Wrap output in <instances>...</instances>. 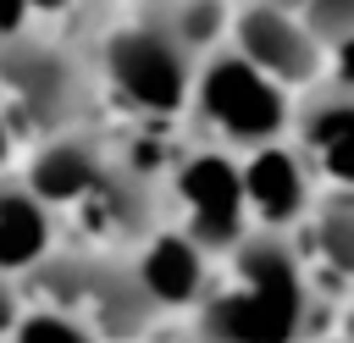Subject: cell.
<instances>
[{
  "label": "cell",
  "mask_w": 354,
  "mask_h": 343,
  "mask_svg": "<svg viewBox=\"0 0 354 343\" xmlns=\"http://www.w3.org/2000/svg\"><path fill=\"white\" fill-rule=\"evenodd\" d=\"M55 6H66V0H0V39H17L33 11H55Z\"/></svg>",
  "instance_id": "18"
},
{
  "label": "cell",
  "mask_w": 354,
  "mask_h": 343,
  "mask_svg": "<svg viewBox=\"0 0 354 343\" xmlns=\"http://www.w3.org/2000/svg\"><path fill=\"white\" fill-rule=\"evenodd\" d=\"M337 343H354V304H348V315H343V337Z\"/></svg>",
  "instance_id": "22"
},
{
  "label": "cell",
  "mask_w": 354,
  "mask_h": 343,
  "mask_svg": "<svg viewBox=\"0 0 354 343\" xmlns=\"http://www.w3.org/2000/svg\"><path fill=\"white\" fill-rule=\"evenodd\" d=\"M238 177H243L249 227H266V232H299V221L310 216V205L321 194L315 172L304 166V155L288 138H271V144L243 149Z\"/></svg>",
  "instance_id": "6"
},
{
  "label": "cell",
  "mask_w": 354,
  "mask_h": 343,
  "mask_svg": "<svg viewBox=\"0 0 354 343\" xmlns=\"http://www.w3.org/2000/svg\"><path fill=\"white\" fill-rule=\"evenodd\" d=\"M6 155H11V122L0 116V166H6Z\"/></svg>",
  "instance_id": "21"
},
{
  "label": "cell",
  "mask_w": 354,
  "mask_h": 343,
  "mask_svg": "<svg viewBox=\"0 0 354 343\" xmlns=\"http://www.w3.org/2000/svg\"><path fill=\"white\" fill-rule=\"evenodd\" d=\"M194 66H199V55L166 28L160 11L127 22L105 39V72H111L116 94L144 116H177L188 105Z\"/></svg>",
  "instance_id": "3"
},
{
  "label": "cell",
  "mask_w": 354,
  "mask_h": 343,
  "mask_svg": "<svg viewBox=\"0 0 354 343\" xmlns=\"http://www.w3.org/2000/svg\"><path fill=\"white\" fill-rule=\"evenodd\" d=\"M232 288L199 299L194 343H310L326 288L315 282L293 232L249 227L232 249Z\"/></svg>",
  "instance_id": "1"
},
{
  "label": "cell",
  "mask_w": 354,
  "mask_h": 343,
  "mask_svg": "<svg viewBox=\"0 0 354 343\" xmlns=\"http://www.w3.org/2000/svg\"><path fill=\"white\" fill-rule=\"evenodd\" d=\"M155 11L166 17V28H171L194 55H210L216 39L232 28V17H227L221 0H166V6H155Z\"/></svg>",
  "instance_id": "15"
},
{
  "label": "cell",
  "mask_w": 354,
  "mask_h": 343,
  "mask_svg": "<svg viewBox=\"0 0 354 343\" xmlns=\"http://www.w3.org/2000/svg\"><path fill=\"white\" fill-rule=\"evenodd\" d=\"M77 210H83V227L100 238H144L155 221V194H149V177L111 160L100 172V183L77 199Z\"/></svg>",
  "instance_id": "12"
},
{
  "label": "cell",
  "mask_w": 354,
  "mask_h": 343,
  "mask_svg": "<svg viewBox=\"0 0 354 343\" xmlns=\"http://www.w3.org/2000/svg\"><path fill=\"white\" fill-rule=\"evenodd\" d=\"M188 105L216 133V149H254V144L288 138V122H293L288 89H277L266 72H254L238 50H210L194 66Z\"/></svg>",
  "instance_id": "2"
},
{
  "label": "cell",
  "mask_w": 354,
  "mask_h": 343,
  "mask_svg": "<svg viewBox=\"0 0 354 343\" xmlns=\"http://www.w3.org/2000/svg\"><path fill=\"white\" fill-rule=\"evenodd\" d=\"M232 50L254 66V72H266L277 89H315L321 77H326V44L304 28V22H293L288 11H277V6H266V0H249V6H238V17H232Z\"/></svg>",
  "instance_id": "5"
},
{
  "label": "cell",
  "mask_w": 354,
  "mask_h": 343,
  "mask_svg": "<svg viewBox=\"0 0 354 343\" xmlns=\"http://www.w3.org/2000/svg\"><path fill=\"white\" fill-rule=\"evenodd\" d=\"M77 310H88L83 326H100L105 337H138V332L155 321V304H149V293L138 288V277L122 271V266L88 260V254H83V277H77L72 315H77Z\"/></svg>",
  "instance_id": "11"
},
{
  "label": "cell",
  "mask_w": 354,
  "mask_h": 343,
  "mask_svg": "<svg viewBox=\"0 0 354 343\" xmlns=\"http://www.w3.org/2000/svg\"><path fill=\"white\" fill-rule=\"evenodd\" d=\"M293 238L321 288H354V188H321Z\"/></svg>",
  "instance_id": "10"
},
{
  "label": "cell",
  "mask_w": 354,
  "mask_h": 343,
  "mask_svg": "<svg viewBox=\"0 0 354 343\" xmlns=\"http://www.w3.org/2000/svg\"><path fill=\"white\" fill-rule=\"evenodd\" d=\"M288 133L321 188H354V94L348 89H337L326 77L315 89H304Z\"/></svg>",
  "instance_id": "7"
},
{
  "label": "cell",
  "mask_w": 354,
  "mask_h": 343,
  "mask_svg": "<svg viewBox=\"0 0 354 343\" xmlns=\"http://www.w3.org/2000/svg\"><path fill=\"white\" fill-rule=\"evenodd\" d=\"M6 326H17V293L0 282V332H6Z\"/></svg>",
  "instance_id": "20"
},
{
  "label": "cell",
  "mask_w": 354,
  "mask_h": 343,
  "mask_svg": "<svg viewBox=\"0 0 354 343\" xmlns=\"http://www.w3.org/2000/svg\"><path fill=\"white\" fill-rule=\"evenodd\" d=\"M266 6L288 11L293 22H304L326 50H332L337 39H348V33H354V0H266Z\"/></svg>",
  "instance_id": "16"
},
{
  "label": "cell",
  "mask_w": 354,
  "mask_h": 343,
  "mask_svg": "<svg viewBox=\"0 0 354 343\" xmlns=\"http://www.w3.org/2000/svg\"><path fill=\"white\" fill-rule=\"evenodd\" d=\"M171 194H177V210H183V232L210 249V254H227L243 232H249V210H243V177H238V160L216 144L205 149H188L177 166H171Z\"/></svg>",
  "instance_id": "4"
},
{
  "label": "cell",
  "mask_w": 354,
  "mask_h": 343,
  "mask_svg": "<svg viewBox=\"0 0 354 343\" xmlns=\"http://www.w3.org/2000/svg\"><path fill=\"white\" fill-rule=\"evenodd\" d=\"M111 160L100 155V144H88V138H50L44 149H39V160H33V172H28V194L33 199H44V205H77L94 183H100V172H105Z\"/></svg>",
  "instance_id": "13"
},
{
  "label": "cell",
  "mask_w": 354,
  "mask_h": 343,
  "mask_svg": "<svg viewBox=\"0 0 354 343\" xmlns=\"http://www.w3.org/2000/svg\"><path fill=\"white\" fill-rule=\"evenodd\" d=\"M133 277L155 310H188L210 293V249H199L188 232H149Z\"/></svg>",
  "instance_id": "9"
},
{
  "label": "cell",
  "mask_w": 354,
  "mask_h": 343,
  "mask_svg": "<svg viewBox=\"0 0 354 343\" xmlns=\"http://www.w3.org/2000/svg\"><path fill=\"white\" fill-rule=\"evenodd\" d=\"M0 83L17 94V111L33 122V127H61L72 116V100H77V72L66 55L44 50V44H22V39H6L0 50Z\"/></svg>",
  "instance_id": "8"
},
{
  "label": "cell",
  "mask_w": 354,
  "mask_h": 343,
  "mask_svg": "<svg viewBox=\"0 0 354 343\" xmlns=\"http://www.w3.org/2000/svg\"><path fill=\"white\" fill-rule=\"evenodd\" d=\"M17 343H94V332L72 315V310H33L17 321Z\"/></svg>",
  "instance_id": "17"
},
{
  "label": "cell",
  "mask_w": 354,
  "mask_h": 343,
  "mask_svg": "<svg viewBox=\"0 0 354 343\" xmlns=\"http://www.w3.org/2000/svg\"><path fill=\"white\" fill-rule=\"evenodd\" d=\"M144 6H166V0H144Z\"/></svg>",
  "instance_id": "23"
},
{
  "label": "cell",
  "mask_w": 354,
  "mask_h": 343,
  "mask_svg": "<svg viewBox=\"0 0 354 343\" xmlns=\"http://www.w3.org/2000/svg\"><path fill=\"white\" fill-rule=\"evenodd\" d=\"M50 254V205L28 188H0V271H28Z\"/></svg>",
  "instance_id": "14"
},
{
  "label": "cell",
  "mask_w": 354,
  "mask_h": 343,
  "mask_svg": "<svg viewBox=\"0 0 354 343\" xmlns=\"http://www.w3.org/2000/svg\"><path fill=\"white\" fill-rule=\"evenodd\" d=\"M326 83H337V89H348V94H354V33H348V39H337V44L326 50Z\"/></svg>",
  "instance_id": "19"
}]
</instances>
